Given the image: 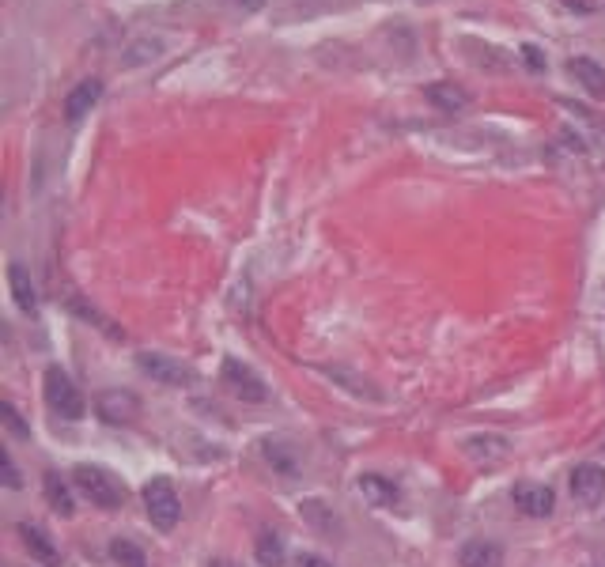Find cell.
<instances>
[{
	"instance_id": "1",
	"label": "cell",
	"mask_w": 605,
	"mask_h": 567,
	"mask_svg": "<svg viewBox=\"0 0 605 567\" xmlns=\"http://www.w3.org/2000/svg\"><path fill=\"white\" fill-rule=\"evenodd\" d=\"M42 390H46V405H50V409L61 416V420H84V413H87L84 394L72 386V378L65 375L61 367H50V371H46V378H42Z\"/></svg>"
},
{
	"instance_id": "2",
	"label": "cell",
	"mask_w": 605,
	"mask_h": 567,
	"mask_svg": "<svg viewBox=\"0 0 605 567\" xmlns=\"http://www.w3.org/2000/svg\"><path fill=\"white\" fill-rule=\"evenodd\" d=\"M72 481H76V488H80L95 507H103V511H118L121 499H125V484H118V477H110L106 469H95V465H80V469L72 473Z\"/></svg>"
},
{
	"instance_id": "3",
	"label": "cell",
	"mask_w": 605,
	"mask_h": 567,
	"mask_svg": "<svg viewBox=\"0 0 605 567\" xmlns=\"http://www.w3.org/2000/svg\"><path fill=\"white\" fill-rule=\"evenodd\" d=\"M144 511H148L156 530H174L178 526L182 503H178V492H174V484L167 477H152L144 484Z\"/></svg>"
},
{
	"instance_id": "4",
	"label": "cell",
	"mask_w": 605,
	"mask_h": 567,
	"mask_svg": "<svg viewBox=\"0 0 605 567\" xmlns=\"http://www.w3.org/2000/svg\"><path fill=\"white\" fill-rule=\"evenodd\" d=\"M224 382L231 386V394L242 397V401H254V405L269 401V386H265V378H261L254 367H246L242 360H235V356H227L224 360Z\"/></svg>"
},
{
	"instance_id": "5",
	"label": "cell",
	"mask_w": 605,
	"mask_h": 567,
	"mask_svg": "<svg viewBox=\"0 0 605 567\" xmlns=\"http://www.w3.org/2000/svg\"><path fill=\"white\" fill-rule=\"evenodd\" d=\"M137 367L152 382H159V386H190L193 382V371L186 363L171 360V356H159V352H140Z\"/></svg>"
},
{
	"instance_id": "6",
	"label": "cell",
	"mask_w": 605,
	"mask_h": 567,
	"mask_svg": "<svg viewBox=\"0 0 605 567\" xmlns=\"http://www.w3.org/2000/svg\"><path fill=\"white\" fill-rule=\"evenodd\" d=\"M571 496L579 499L583 507H594L605 496V469L594 462H583L571 469Z\"/></svg>"
},
{
	"instance_id": "7",
	"label": "cell",
	"mask_w": 605,
	"mask_h": 567,
	"mask_svg": "<svg viewBox=\"0 0 605 567\" xmlns=\"http://www.w3.org/2000/svg\"><path fill=\"white\" fill-rule=\"evenodd\" d=\"M511 499H515V507H519L522 515H530V518H549L553 515V507H556L553 488H545V484H530V481L515 484Z\"/></svg>"
},
{
	"instance_id": "8",
	"label": "cell",
	"mask_w": 605,
	"mask_h": 567,
	"mask_svg": "<svg viewBox=\"0 0 605 567\" xmlns=\"http://www.w3.org/2000/svg\"><path fill=\"white\" fill-rule=\"evenodd\" d=\"M95 409H99V416L110 420V424H129V420L140 413V401L129 394V390H106V394H99Z\"/></svg>"
},
{
	"instance_id": "9",
	"label": "cell",
	"mask_w": 605,
	"mask_h": 567,
	"mask_svg": "<svg viewBox=\"0 0 605 567\" xmlns=\"http://www.w3.org/2000/svg\"><path fill=\"white\" fill-rule=\"evenodd\" d=\"M360 496L367 499L371 507H398L401 488L394 481L379 477V473H363V477H360Z\"/></svg>"
},
{
	"instance_id": "10",
	"label": "cell",
	"mask_w": 605,
	"mask_h": 567,
	"mask_svg": "<svg viewBox=\"0 0 605 567\" xmlns=\"http://www.w3.org/2000/svg\"><path fill=\"white\" fill-rule=\"evenodd\" d=\"M99 95H103V80H84V84H76L69 91V99H65V118L69 121H80L91 110V106L99 103Z\"/></svg>"
},
{
	"instance_id": "11",
	"label": "cell",
	"mask_w": 605,
	"mask_h": 567,
	"mask_svg": "<svg viewBox=\"0 0 605 567\" xmlns=\"http://www.w3.org/2000/svg\"><path fill=\"white\" fill-rule=\"evenodd\" d=\"M568 72L575 76V84H583V91H590L594 99H605V69L594 65L590 57H571Z\"/></svg>"
},
{
	"instance_id": "12",
	"label": "cell",
	"mask_w": 605,
	"mask_h": 567,
	"mask_svg": "<svg viewBox=\"0 0 605 567\" xmlns=\"http://www.w3.org/2000/svg\"><path fill=\"white\" fill-rule=\"evenodd\" d=\"M8 288H12V299H16V307L23 310V314H35L38 310L35 284H31V276H27V269H23L19 261L8 265Z\"/></svg>"
},
{
	"instance_id": "13",
	"label": "cell",
	"mask_w": 605,
	"mask_h": 567,
	"mask_svg": "<svg viewBox=\"0 0 605 567\" xmlns=\"http://www.w3.org/2000/svg\"><path fill=\"white\" fill-rule=\"evenodd\" d=\"M19 537H23V545H27V552L35 556L38 564H46V567H57L61 564V552H57V545H53L46 533L38 530V526H19Z\"/></svg>"
},
{
	"instance_id": "14",
	"label": "cell",
	"mask_w": 605,
	"mask_h": 567,
	"mask_svg": "<svg viewBox=\"0 0 605 567\" xmlns=\"http://www.w3.org/2000/svg\"><path fill=\"white\" fill-rule=\"evenodd\" d=\"M458 564L462 567H503V549L496 541H469L458 552Z\"/></svg>"
},
{
	"instance_id": "15",
	"label": "cell",
	"mask_w": 605,
	"mask_h": 567,
	"mask_svg": "<svg viewBox=\"0 0 605 567\" xmlns=\"http://www.w3.org/2000/svg\"><path fill=\"white\" fill-rule=\"evenodd\" d=\"M428 103L432 106H439L443 114H458V110H466L469 106V95L462 91V87H454V84H432L428 87Z\"/></svg>"
},
{
	"instance_id": "16",
	"label": "cell",
	"mask_w": 605,
	"mask_h": 567,
	"mask_svg": "<svg viewBox=\"0 0 605 567\" xmlns=\"http://www.w3.org/2000/svg\"><path fill=\"white\" fill-rule=\"evenodd\" d=\"M469 458H477V462H503L507 458V443L496 439V435H477V439H469L466 443Z\"/></svg>"
},
{
	"instance_id": "17",
	"label": "cell",
	"mask_w": 605,
	"mask_h": 567,
	"mask_svg": "<svg viewBox=\"0 0 605 567\" xmlns=\"http://www.w3.org/2000/svg\"><path fill=\"white\" fill-rule=\"evenodd\" d=\"M46 499H50V507L57 511V515H65L69 518L72 511H76V503H72V492H69V484L61 481L57 473H46Z\"/></svg>"
},
{
	"instance_id": "18",
	"label": "cell",
	"mask_w": 605,
	"mask_h": 567,
	"mask_svg": "<svg viewBox=\"0 0 605 567\" xmlns=\"http://www.w3.org/2000/svg\"><path fill=\"white\" fill-rule=\"evenodd\" d=\"M254 556H258L261 567H284V541H280L277 533H258Z\"/></svg>"
},
{
	"instance_id": "19",
	"label": "cell",
	"mask_w": 605,
	"mask_h": 567,
	"mask_svg": "<svg viewBox=\"0 0 605 567\" xmlns=\"http://www.w3.org/2000/svg\"><path fill=\"white\" fill-rule=\"evenodd\" d=\"M110 556H114L121 567H148V556H144V549H140V545H133V541H125V537H118V541L110 545Z\"/></svg>"
},
{
	"instance_id": "20",
	"label": "cell",
	"mask_w": 605,
	"mask_h": 567,
	"mask_svg": "<svg viewBox=\"0 0 605 567\" xmlns=\"http://www.w3.org/2000/svg\"><path fill=\"white\" fill-rule=\"evenodd\" d=\"M326 375L337 378V382H348V390L356 397H375V401H379V390H371V382H360L356 375H348L345 367H326Z\"/></svg>"
},
{
	"instance_id": "21",
	"label": "cell",
	"mask_w": 605,
	"mask_h": 567,
	"mask_svg": "<svg viewBox=\"0 0 605 567\" xmlns=\"http://www.w3.org/2000/svg\"><path fill=\"white\" fill-rule=\"evenodd\" d=\"M0 420H4V428L12 431V435H19V439H31V428L23 424V416H19V409L12 405V401H4V405H0Z\"/></svg>"
},
{
	"instance_id": "22",
	"label": "cell",
	"mask_w": 605,
	"mask_h": 567,
	"mask_svg": "<svg viewBox=\"0 0 605 567\" xmlns=\"http://www.w3.org/2000/svg\"><path fill=\"white\" fill-rule=\"evenodd\" d=\"M265 458L277 465L280 473H295V458L288 454V447H284V443H273V439H269V443H265Z\"/></svg>"
},
{
	"instance_id": "23",
	"label": "cell",
	"mask_w": 605,
	"mask_h": 567,
	"mask_svg": "<svg viewBox=\"0 0 605 567\" xmlns=\"http://www.w3.org/2000/svg\"><path fill=\"white\" fill-rule=\"evenodd\" d=\"M295 567H333L326 556H318V552H299L295 556Z\"/></svg>"
},
{
	"instance_id": "24",
	"label": "cell",
	"mask_w": 605,
	"mask_h": 567,
	"mask_svg": "<svg viewBox=\"0 0 605 567\" xmlns=\"http://www.w3.org/2000/svg\"><path fill=\"white\" fill-rule=\"evenodd\" d=\"M522 61H526L534 72L545 69V57H541V50H537V46H522Z\"/></svg>"
},
{
	"instance_id": "25",
	"label": "cell",
	"mask_w": 605,
	"mask_h": 567,
	"mask_svg": "<svg viewBox=\"0 0 605 567\" xmlns=\"http://www.w3.org/2000/svg\"><path fill=\"white\" fill-rule=\"evenodd\" d=\"M4 484H8V488H19V469H16V462H12V454H4Z\"/></svg>"
},
{
	"instance_id": "26",
	"label": "cell",
	"mask_w": 605,
	"mask_h": 567,
	"mask_svg": "<svg viewBox=\"0 0 605 567\" xmlns=\"http://www.w3.org/2000/svg\"><path fill=\"white\" fill-rule=\"evenodd\" d=\"M231 4H235L239 12H246V16H250V12H258V8H265V0H231Z\"/></svg>"
},
{
	"instance_id": "27",
	"label": "cell",
	"mask_w": 605,
	"mask_h": 567,
	"mask_svg": "<svg viewBox=\"0 0 605 567\" xmlns=\"http://www.w3.org/2000/svg\"><path fill=\"white\" fill-rule=\"evenodd\" d=\"M208 567H239V564H231V560H212Z\"/></svg>"
},
{
	"instance_id": "28",
	"label": "cell",
	"mask_w": 605,
	"mask_h": 567,
	"mask_svg": "<svg viewBox=\"0 0 605 567\" xmlns=\"http://www.w3.org/2000/svg\"><path fill=\"white\" fill-rule=\"evenodd\" d=\"M587 567H605V564H587Z\"/></svg>"
}]
</instances>
